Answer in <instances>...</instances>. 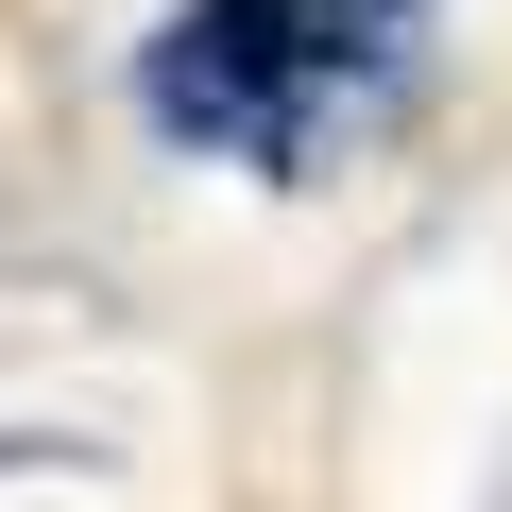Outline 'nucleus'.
Segmentation results:
<instances>
[{
    "label": "nucleus",
    "mask_w": 512,
    "mask_h": 512,
    "mask_svg": "<svg viewBox=\"0 0 512 512\" xmlns=\"http://www.w3.org/2000/svg\"><path fill=\"white\" fill-rule=\"evenodd\" d=\"M137 103L171 120V137H205V154H291L308 137V86H291V52L239 18V0H188V18L137 52Z\"/></svg>",
    "instance_id": "1"
},
{
    "label": "nucleus",
    "mask_w": 512,
    "mask_h": 512,
    "mask_svg": "<svg viewBox=\"0 0 512 512\" xmlns=\"http://www.w3.org/2000/svg\"><path fill=\"white\" fill-rule=\"evenodd\" d=\"M239 18L274 35V52H291V86L325 103L342 69H376V52H393V18H410V0H239Z\"/></svg>",
    "instance_id": "2"
},
{
    "label": "nucleus",
    "mask_w": 512,
    "mask_h": 512,
    "mask_svg": "<svg viewBox=\"0 0 512 512\" xmlns=\"http://www.w3.org/2000/svg\"><path fill=\"white\" fill-rule=\"evenodd\" d=\"M0 461H35V427H0Z\"/></svg>",
    "instance_id": "3"
}]
</instances>
